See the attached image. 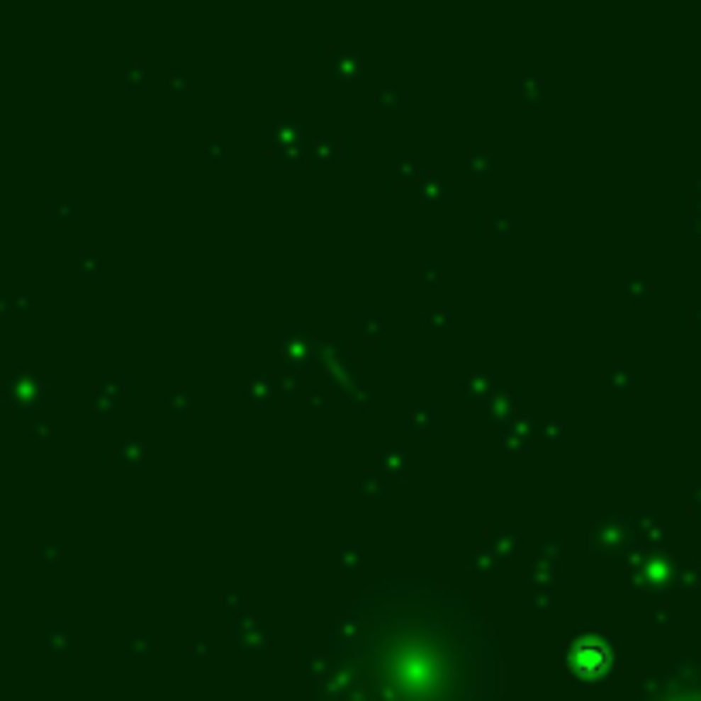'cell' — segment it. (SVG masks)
I'll use <instances>...</instances> for the list:
<instances>
[{
  "label": "cell",
  "instance_id": "6da1fadb",
  "mask_svg": "<svg viewBox=\"0 0 701 701\" xmlns=\"http://www.w3.org/2000/svg\"><path fill=\"white\" fill-rule=\"evenodd\" d=\"M352 678L380 701H462L476 678V633L452 605L393 599L349 629Z\"/></svg>",
  "mask_w": 701,
  "mask_h": 701
}]
</instances>
